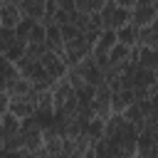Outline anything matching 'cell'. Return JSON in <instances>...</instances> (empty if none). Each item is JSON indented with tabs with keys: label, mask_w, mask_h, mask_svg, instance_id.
I'll use <instances>...</instances> for the list:
<instances>
[{
	"label": "cell",
	"mask_w": 158,
	"mask_h": 158,
	"mask_svg": "<svg viewBox=\"0 0 158 158\" xmlns=\"http://www.w3.org/2000/svg\"><path fill=\"white\" fill-rule=\"evenodd\" d=\"M131 12H133V10H126L121 2L109 0V2L104 5V10L99 12V17H101V27H104V30H111V32H118L123 25L131 22Z\"/></svg>",
	"instance_id": "1"
},
{
	"label": "cell",
	"mask_w": 158,
	"mask_h": 158,
	"mask_svg": "<svg viewBox=\"0 0 158 158\" xmlns=\"http://www.w3.org/2000/svg\"><path fill=\"white\" fill-rule=\"evenodd\" d=\"M156 20H158V17H156L153 2H151V0H138L136 7H133V12H131V25L138 27V30H143V27H151Z\"/></svg>",
	"instance_id": "2"
},
{
	"label": "cell",
	"mask_w": 158,
	"mask_h": 158,
	"mask_svg": "<svg viewBox=\"0 0 158 158\" xmlns=\"http://www.w3.org/2000/svg\"><path fill=\"white\" fill-rule=\"evenodd\" d=\"M22 22V10L15 0H0V27L7 30H17V25Z\"/></svg>",
	"instance_id": "3"
},
{
	"label": "cell",
	"mask_w": 158,
	"mask_h": 158,
	"mask_svg": "<svg viewBox=\"0 0 158 158\" xmlns=\"http://www.w3.org/2000/svg\"><path fill=\"white\" fill-rule=\"evenodd\" d=\"M22 133V121L15 116V114H2L0 116V143H5V141H10V138H15V136H20Z\"/></svg>",
	"instance_id": "4"
},
{
	"label": "cell",
	"mask_w": 158,
	"mask_h": 158,
	"mask_svg": "<svg viewBox=\"0 0 158 158\" xmlns=\"http://www.w3.org/2000/svg\"><path fill=\"white\" fill-rule=\"evenodd\" d=\"M22 17H30L35 22H42L44 12H47V0H17Z\"/></svg>",
	"instance_id": "5"
},
{
	"label": "cell",
	"mask_w": 158,
	"mask_h": 158,
	"mask_svg": "<svg viewBox=\"0 0 158 158\" xmlns=\"http://www.w3.org/2000/svg\"><path fill=\"white\" fill-rule=\"evenodd\" d=\"M20 79H22V74H20L17 64H12V62L2 59V91H5V94H10V91H12V86H15Z\"/></svg>",
	"instance_id": "6"
},
{
	"label": "cell",
	"mask_w": 158,
	"mask_h": 158,
	"mask_svg": "<svg viewBox=\"0 0 158 158\" xmlns=\"http://www.w3.org/2000/svg\"><path fill=\"white\" fill-rule=\"evenodd\" d=\"M136 104V94L131 91V89H121L118 94H114V99H111V114H123L128 106H133Z\"/></svg>",
	"instance_id": "7"
},
{
	"label": "cell",
	"mask_w": 158,
	"mask_h": 158,
	"mask_svg": "<svg viewBox=\"0 0 158 158\" xmlns=\"http://www.w3.org/2000/svg\"><path fill=\"white\" fill-rule=\"evenodd\" d=\"M118 44V37H116V32H111V30H104L101 32V37H99V42L94 44V54L99 57V54H111V49Z\"/></svg>",
	"instance_id": "8"
},
{
	"label": "cell",
	"mask_w": 158,
	"mask_h": 158,
	"mask_svg": "<svg viewBox=\"0 0 158 158\" xmlns=\"http://www.w3.org/2000/svg\"><path fill=\"white\" fill-rule=\"evenodd\" d=\"M116 37H118V44H123V47H131V49L138 47V27H133L131 22L123 25V27L116 32Z\"/></svg>",
	"instance_id": "9"
},
{
	"label": "cell",
	"mask_w": 158,
	"mask_h": 158,
	"mask_svg": "<svg viewBox=\"0 0 158 158\" xmlns=\"http://www.w3.org/2000/svg\"><path fill=\"white\" fill-rule=\"evenodd\" d=\"M158 81H156V72H151V69H143V67H138L136 72H133V89H151V86H156Z\"/></svg>",
	"instance_id": "10"
},
{
	"label": "cell",
	"mask_w": 158,
	"mask_h": 158,
	"mask_svg": "<svg viewBox=\"0 0 158 158\" xmlns=\"http://www.w3.org/2000/svg\"><path fill=\"white\" fill-rule=\"evenodd\" d=\"M138 67L156 72V69H158V49H146V47H141V54H138Z\"/></svg>",
	"instance_id": "11"
},
{
	"label": "cell",
	"mask_w": 158,
	"mask_h": 158,
	"mask_svg": "<svg viewBox=\"0 0 158 158\" xmlns=\"http://www.w3.org/2000/svg\"><path fill=\"white\" fill-rule=\"evenodd\" d=\"M17 32L15 30H7V27H0V54H7L15 44H17Z\"/></svg>",
	"instance_id": "12"
},
{
	"label": "cell",
	"mask_w": 158,
	"mask_h": 158,
	"mask_svg": "<svg viewBox=\"0 0 158 158\" xmlns=\"http://www.w3.org/2000/svg\"><path fill=\"white\" fill-rule=\"evenodd\" d=\"M104 0H77V10L81 15H99L104 10Z\"/></svg>",
	"instance_id": "13"
},
{
	"label": "cell",
	"mask_w": 158,
	"mask_h": 158,
	"mask_svg": "<svg viewBox=\"0 0 158 158\" xmlns=\"http://www.w3.org/2000/svg\"><path fill=\"white\" fill-rule=\"evenodd\" d=\"M109 59H111V64H114V67H121V64H126V62L131 59V47H123V44H116V47L111 49V54H109Z\"/></svg>",
	"instance_id": "14"
},
{
	"label": "cell",
	"mask_w": 158,
	"mask_h": 158,
	"mask_svg": "<svg viewBox=\"0 0 158 158\" xmlns=\"http://www.w3.org/2000/svg\"><path fill=\"white\" fill-rule=\"evenodd\" d=\"M35 27H37V22H35V20L22 17V22L17 25V30H15V32H17V37H20V40H30V35H32V30H35Z\"/></svg>",
	"instance_id": "15"
},
{
	"label": "cell",
	"mask_w": 158,
	"mask_h": 158,
	"mask_svg": "<svg viewBox=\"0 0 158 158\" xmlns=\"http://www.w3.org/2000/svg\"><path fill=\"white\" fill-rule=\"evenodd\" d=\"M151 104H153V111H158V94H156V96H151Z\"/></svg>",
	"instance_id": "16"
},
{
	"label": "cell",
	"mask_w": 158,
	"mask_h": 158,
	"mask_svg": "<svg viewBox=\"0 0 158 158\" xmlns=\"http://www.w3.org/2000/svg\"><path fill=\"white\" fill-rule=\"evenodd\" d=\"M153 7H156V17H158V0H153Z\"/></svg>",
	"instance_id": "17"
},
{
	"label": "cell",
	"mask_w": 158,
	"mask_h": 158,
	"mask_svg": "<svg viewBox=\"0 0 158 158\" xmlns=\"http://www.w3.org/2000/svg\"><path fill=\"white\" fill-rule=\"evenodd\" d=\"M156 81H158V69H156Z\"/></svg>",
	"instance_id": "18"
},
{
	"label": "cell",
	"mask_w": 158,
	"mask_h": 158,
	"mask_svg": "<svg viewBox=\"0 0 158 158\" xmlns=\"http://www.w3.org/2000/svg\"><path fill=\"white\" fill-rule=\"evenodd\" d=\"M136 158H141V156H136Z\"/></svg>",
	"instance_id": "19"
}]
</instances>
